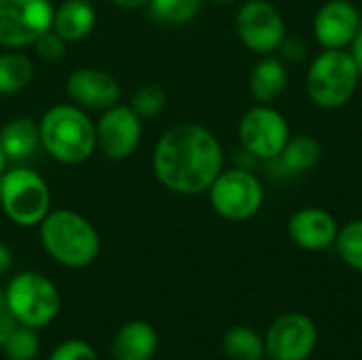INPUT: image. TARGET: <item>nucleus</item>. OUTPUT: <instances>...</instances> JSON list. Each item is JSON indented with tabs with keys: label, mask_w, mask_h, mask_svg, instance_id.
Masks as SVG:
<instances>
[{
	"label": "nucleus",
	"mask_w": 362,
	"mask_h": 360,
	"mask_svg": "<svg viewBox=\"0 0 362 360\" xmlns=\"http://www.w3.org/2000/svg\"><path fill=\"white\" fill-rule=\"evenodd\" d=\"M225 170V153L218 138L199 123H178L165 129L153 149V174L157 182L176 195L208 193Z\"/></svg>",
	"instance_id": "f257e3e1"
},
{
	"label": "nucleus",
	"mask_w": 362,
	"mask_h": 360,
	"mask_svg": "<svg viewBox=\"0 0 362 360\" xmlns=\"http://www.w3.org/2000/svg\"><path fill=\"white\" fill-rule=\"evenodd\" d=\"M38 238L45 252L68 269L91 265L102 250V240L93 223L74 210H51L38 225Z\"/></svg>",
	"instance_id": "f03ea898"
},
{
	"label": "nucleus",
	"mask_w": 362,
	"mask_h": 360,
	"mask_svg": "<svg viewBox=\"0 0 362 360\" xmlns=\"http://www.w3.org/2000/svg\"><path fill=\"white\" fill-rule=\"evenodd\" d=\"M40 146L64 166L85 163L95 151V123L76 104H55L38 121Z\"/></svg>",
	"instance_id": "7ed1b4c3"
},
{
	"label": "nucleus",
	"mask_w": 362,
	"mask_h": 360,
	"mask_svg": "<svg viewBox=\"0 0 362 360\" xmlns=\"http://www.w3.org/2000/svg\"><path fill=\"white\" fill-rule=\"evenodd\" d=\"M361 83L358 68L348 49H322L310 64L305 89L310 100L325 110L346 106Z\"/></svg>",
	"instance_id": "20e7f679"
},
{
	"label": "nucleus",
	"mask_w": 362,
	"mask_h": 360,
	"mask_svg": "<svg viewBox=\"0 0 362 360\" xmlns=\"http://www.w3.org/2000/svg\"><path fill=\"white\" fill-rule=\"evenodd\" d=\"M0 208L17 227H38L51 212V189L32 168H6L0 176Z\"/></svg>",
	"instance_id": "39448f33"
},
{
	"label": "nucleus",
	"mask_w": 362,
	"mask_h": 360,
	"mask_svg": "<svg viewBox=\"0 0 362 360\" xmlns=\"http://www.w3.org/2000/svg\"><path fill=\"white\" fill-rule=\"evenodd\" d=\"M4 297L19 325L42 329L51 325L62 308L57 286L38 272H19L4 289Z\"/></svg>",
	"instance_id": "423d86ee"
},
{
	"label": "nucleus",
	"mask_w": 362,
	"mask_h": 360,
	"mask_svg": "<svg viewBox=\"0 0 362 360\" xmlns=\"http://www.w3.org/2000/svg\"><path fill=\"white\" fill-rule=\"evenodd\" d=\"M208 199L212 210L231 223H242L252 219L265 199L263 185L257 174L246 168L223 170L208 189Z\"/></svg>",
	"instance_id": "0eeeda50"
},
{
	"label": "nucleus",
	"mask_w": 362,
	"mask_h": 360,
	"mask_svg": "<svg viewBox=\"0 0 362 360\" xmlns=\"http://www.w3.org/2000/svg\"><path fill=\"white\" fill-rule=\"evenodd\" d=\"M238 138L242 149L261 161H274L286 140L291 138L286 117L272 104H257L248 108L238 125Z\"/></svg>",
	"instance_id": "6e6552de"
},
{
	"label": "nucleus",
	"mask_w": 362,
	"mask_h": 360,
	"mask_svg": "<svg viewBox=\"0 0 362 360\" xmlns=\"http://www.w3.org/2000/svg\"><path fill=\"white\" fill-rule=\"evenodd\" d=\"M51 0H0V47L25 49L53 23Z\"/></svg>",
	"instance_id": "1a4fd4ad"
},
{
	"label": "nucleus",
	"mask_w": 362,
	"mask_h": 360,
	"mask_svg": "<svg viewBox=\"0 0 362 360\" xmlns=\"http://www.w3.org/2000/svg\"><path fill=\"white\" fill-rule=\"evenodd\" d=\"M235 32L242 45L252 53L272 55L286 38V23L272 2L246 0L235 13Z\"/></svg>",
	"instance_id": "9d476101"
},
{
	"label": "nucleus",
	"mask_w": 362,
	"mask_h": 360,
	"mask_svg": "<svg viewBox=\"0 0 362 360\" xmlns=\"http://www.w3.org/2000/svg\"><path fill=\"white\" fill-rule=\"evenodd\" d=\"M142 142V119L129 104H115L95 121V146L110 161L129 159Z\"/></svg>",
	"instance_id": "9b49d317"
},
{
	"label": "nucleus",
	"mask_w": 362,
	"mask_h": 360,
	"mask_svg": "<svg viewBox=\"0 0 362 360\" xmlns=\"http://www.w3.org/2000/svg\"><path fill=\"white\" fill-rule=\"evenodd\" d=\"M265 354L272 360H308L318 344L314 320L301 312L278 316L265 333Z\"/></svg>",
	"instance_id": "f8f14e48"
},
{
	"label": "nucleus",
	"mask_w": 362,
	"mask_h": 360,
	"mask_svg": "<svg viewBox=\"0 0 362 360\" xmlns=\"http://www.w3.org/2000/svg\"><path fill=\"white\" fill-rule=\"evenodd\" d=\"M66 93L72 104L83 110L102 112L121 100V83L108 70L95 66H83L70 72L66 79Z\"/></svg>",
	"instance_id": "ddd939ff"
},
{
	"label": "nucleus",
	"mask_w": 362,
	"mask_h": 360,
	"mask_svg": "<svg viewBox=\"0 0 362 360\" xmlns=\"http://www.w3.org/2000/svg\"><path fill=\"white\" fill-rule=\"evenodd\" d=\"M361 25V13L350 0H327L312 21L314 36L322 49H348Z\"/></svg>",
	"instance_id": "4468645a"
},
{
	"label": "nucleus",
	"mask_w": 362,
	"mask_h": 360,
	"mask_svg": "<svg viewBox=\"0 0 362 360\" xmlns=\"http://www.w3.org/2000/svg\"><path fill=\"white\" fill-rule=\"evenodd\" d=\"M286 231L295 246L310 252H320L335 246L339 225L329 210L318 206H305L291 214Z\"/></svg>",
	"instance_id": "2eb2a0df"
},
{
	"label": "nucleus",
	"mask_w": 362,
	"mask_h": 360,
	"mask_svg": "<svg viewBox=\"0 0 362 360\" xmlns=\"http://www.w3.org/2000/svg\"><path fill=\"white\" fill-rule=\"evenodd\" d=\"M159 337L153 325L146 320L125 323L112 337V360H151L157 352Z\"/></svg>",
	"instance_id": "dca6fc26"
},
{
	"label": "nucleus",
	"mask_w": 362,
	"mask_h": 360,
	"mask_svg": "<svg viewBox=\"0 0 362 360\" xmlns=\"http://www.w3.org/2000/svg\"><path fill=\"white\" fill-rule=\"evenodd\" d=\"M95 6L89 0H64L53 8L51 30L57 32L68 45L85 40L95 28Z\"/></svg>",
	"instance_id": "f3484780"
},
{
	"label": "nucleus",
	"mask_w": 362,
	"mask_h": 360,
	"mask_svg": "<svg viewBox=\"0 0 362 360\" xmlns=\"http://www.w3.org/2000/svg\"><path fill=\"white\" fill-rule=\"evenodd\" d=\"M288 85V72L282 59L274 55H263L255 64L248 76V91L259 104H274Z\"/></svg>",
	"instance_id": "a211bd4d"
},
{
	"label": "nucleus",
	"mask_w": 362,
	"mask_h": 360,
	"mask_svg": "<svg viewBox=\"0 0 362 360\" xmlns=\"http://www.w3.org/2000/svg\"><path fill=\"white\" fill-rule=\"evenodd\" d=\"M0 146L8 161H25L40 149L38 121L30 117H15L0 127Z\"/></svg>",
	"instance_id": "6ab92c4d"
},
{
	"label": "nucleus",
	"mask_w": 362,
	"mask_h": 360,
	"mask_svg": "<svg viewBox=\"0 0 362 360\" xmlns=\"http://www.w3.org/2000/svg\"><path fill=\"white\" fill-rule=\"evenodd\" d=\"M320 155H322V146L314 136L297 134L286 140L282 153L274 161H278L282 170L288 174H303L320 161Z\"/></svg>",
	"instance_id": "aec40b11"
},
{
	"label": "nucleus",
	"mask_w": 362,
	"mask_h": 360,
	"mask_svg": "<svg viewBox=\"0 0 362 360\" xmlns=\"http://www.w3.org/2000/svg\"><path fill=\"white\" fill-rule=\"evenodd\" d=\"M34 79V62L19 49L0 53V95L21 93Z\"/></svg>",
	"instance_id": "412c9836"
},
{
	"label": "nucleus",
	"mask_w": 362,
	"mask_h": 360,
	"mask_svg": "<svg viewBox=\"0 0 362 360\" xmlns=\"http://www.w3.org/2000/svg\"><path fill=\"white\" fill-rule=\"evenodd\" d=\"M223 352L229 360H261L265 356V339L252 327H231L223 335Z\"/></svg>",
	"instance_id": "4be33fe9"
},
{
	"label": "nucleus",
	"mask_w": 362,
	"mask_h": 360,
	"mask_svg": "<svg viewBox=\"0 0 362 360\" xmlns=\"http://www.w3.org/2000/svg\"><path fill=\"white\" fill-rule=\"evenodd\" d=\"M202 4L204 0H151L148 11L161 23L182 25L197 17V13L202 11Z\"/></svg>",
	"instance_id": "5701e85b"
},
{
	"label": "nucleus",
	"mask_w": 362,
	"mask_h": 360,
	"mask_svg": "<svg viewBox=\"0 0 362 360\" xmlns=\"http://www.w3.org/2000/svg\"><path fill=\"white\" fill-rule=\"evenodd\" d=\"M335 248L339 259L354 272L362 274V219L350 221L348 225L339 227Z\"/></svg>",
	"instance_id": "b1692460"
},
{
	"label": "nucleus",
	"mask_w": 362,
	"mask_h": 360,
	"mask_svg": "<svg viewBox=\"0 0 362 360\" xmlns=\"http://www.w3.org/2000/svg\"><path fill=\"white\" fill-rule=\"evenodd\" d=\"M6 360H34L40 352V337L36 329L19 325L2 344Z\"/></svg>",
	"instance_id": "393cba45"
},
{
	"label": "nucleus",
	"mask_w": 362,
	"mask_h": 360,
	"mask_svg": "<svg viewBox=\"0 0 362 360\" xmlns=\"http://www.w3.org/2000/svg\"><path fill=\"white\" fill-rule=\"evenodd\" d=\"M165 104H168V93H165L163 87L157 85V83H146V85H142V87L132 95V100H129L132 110H134L142 121L159 117V115L163 112Z\"/></svg>",
	"instance_id": "a878e982"
},
{
	"label": "nucleus",
	"mask_w": 362,
	"mask_h": 360,
	"mask_svg": "<svg viewBox=\"0 0 362 360\" xmlns=\"http://www.w3.org/2000/svg\"><path fill=\"white\" fill-rule=\"evenodd\" d=\"M66 40L53 32V30H47L45 34H40L36 38V42L32 45L34 51H36V57H40L42 62H59L66 53Z\"/></svg>",
	"instance_id": "bb28decb"
},
{
	"label": "nucleus",
	"mask_w": 362,
	"mask_h": 360,
	"mask_svg": "<svg viewBox=\"0 0 362 360\" xmlns=\"http://www.w3.org/2000/svg\"><path fill=\"white\" fill-rule=\"evenodd\" d=\"M47 360H98V354L83 339H66L49 354Z\"/></svg>",
	"instance_id": "cd10ccee"
},
{
	"label": "nucleus",
	"mask_w": 362,
	"mask_h": 360,
	"mask_svg": "<svg viewBox=\"0 0 362 360\" xmlns=\"http://www.w3.org/2000/svg\"><path fill=\"white\" fill-rule=\"evenodd\" d=\"M17 327H19V323H17L13 310H11V306H8V301H6V297H4V291H2V293H0V348H2V344L6 342V337H8Z\"/></svg>",
	"instance_id": "c85d7f7f"
},
{
	"label": "nucleus",
	"mask_w": 362,
	"mask_h": 360,
	"mask_svg": "<svg viewBox=\"0 0 362 360\" xmlns=\"http://www.w3.org/2000/svg\"><path fill=\"white\" fill-rule=\"evenodd\" d=\"M278 51H282V55L291 62H299L305 57V45L301 40H293V38H284V42Z\"/></svg>",
	"instance_id": "c756f323"
},
{
	"label": "nucleus",
	"mask_w": 362,
	"mask_h": 360,
	"mask_svg": "<svg viewBox=\"0 0 362 360\" xmlns=\"http://www.w3.org/2000/svg\"><path fill=\"white\" fill-rule=\"evenodd\" d=\"M348 51H350V55H352V59H354V64L358 68V74H361L362 79V25L361 30H358V34L354 36V40L350 42Z\"/></svg>",
	"instance_id": "7c9ffc66"
},
{
	"label": "nucleus",
	"mask_w": 362,
	"mask_h": 360,
	"mask_svg": "<svg viewBox=\"0 0 362 360\" xmlns=\"http://www.w3.org/2000/svg\"><path fill=\"white\" fill-rule=\"evenodd\" d=\"M11 265H13V252L6 244L0 242V276L6 274L11 269Z\"/></svg>",
	"instance_id": "2f4dec72"
},
{
	"label": "nucleus",
	"mask_w": 362,
	"mask_h": 360,
	"mask_svg": "<svg viewBox=\"0 0 362 360\" xmlns=\"http://www.w3.org/2000/svg\"><path fill=\"white\" fill-rule=\"evenodd\" d=\"M115 6H119V8H125V11H136V8H144V6H148V2L151 0H110Z\"/></svg>",
	"instance_id": "473e14b6"
},
{
	"label": "nucleus",
	"mask_w": 362,
	"mask_h": 360,
	"mask_svg": "<svg viewBox=\"0 0 362 360\" xmlns=\"http://www.w3.org/2000/svg\"><path fill=\"white\" fill-rule=\"evenodd\" d=\"M6 166H8V159H6V155H4V151H2V146H0V176L4 174Z\"/></svg>",
	"instance_id": "72a5a7b5"
},
{
	"label": "nucleus",
	"mask_w": 362,
	"mask_h": 360,
	"mask_svg": "<svg viewBox=\"0 0 362 360\" xmlns=\"http://www.w3.org/2000/svg\"><path fill=\"white\" fill-rule=\"evenodd\" d=\"M212 2H216V4H229V2H238V0H212Z\"/></svg>",
	"instance_id": "f704fd0d"
}]
</instances>
